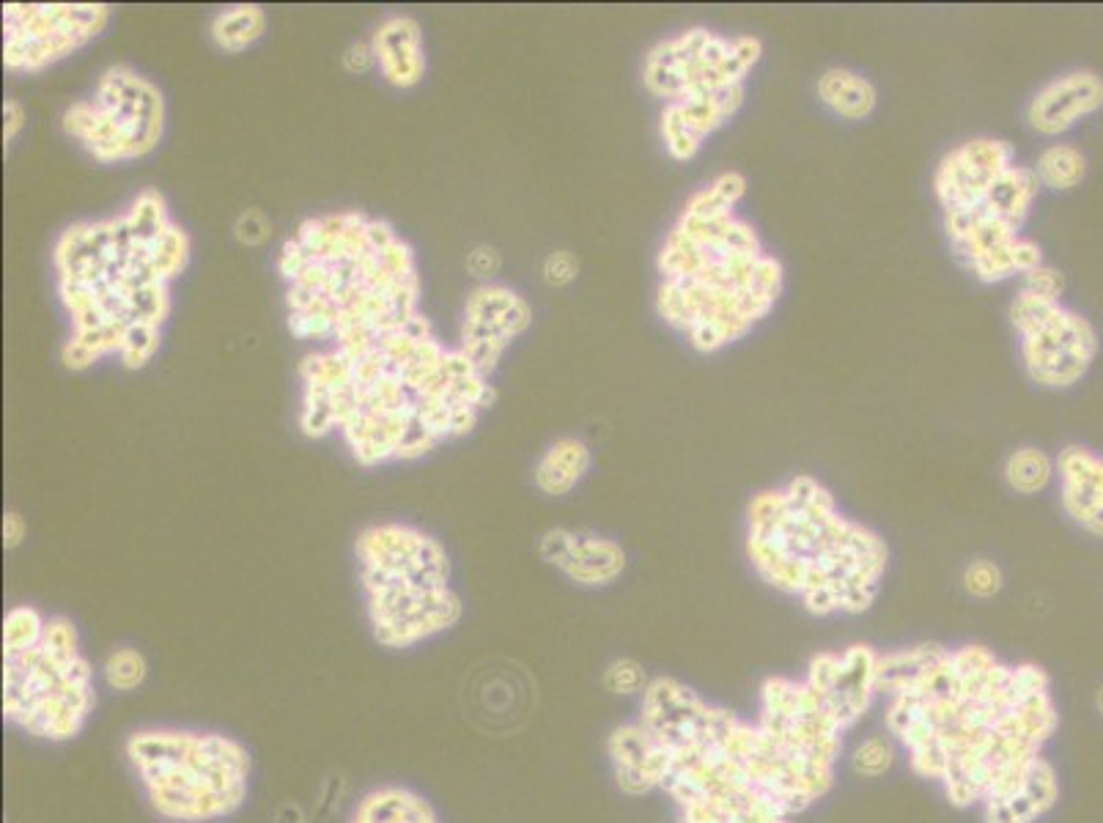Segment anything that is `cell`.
Masks as SVG:
<instances>
[{"label": "cell", "mask_w": 1103, "mask_h": 823, "mask_svg": "<svg viewBox=\"0 0 1103 823\" xmlns=\"http://www.w3.org/2000/svg\"><path fill=\"white\" fill-rule=\"evenodd\" d=\"M884 725L922 780L955 807H999L1021 793L1060 725L1049 675L983 645L879 653Z\"/></svg>", "instance_id": "6da1fadb"}, {"label": "cell", "mask_w": 1103, "mask_h": 823, "mask_svg": "<svg viewBox=\"0 0 1103 823\" xmlns=\"http://www.w3.org/2000/svg\"><path fill=\"white\" fill-rule=\"evenodd\" d=\"M656 267L659 316L703 354L741 341L772 313L785 286L780 258L763 250L755 225L711 184L686 201Z\"/></svg>", "instance_id": "7a4b0ae2"}, {"label": "cell", "mask_w": 1103, "mask_h": 823, "mask_svg": "<svg viewBox=\"0 0 1103 823\" xmlns=\"http://www.w3.org/2000/svg\"><path fill=\"white\" fill-rule=\"evenodd\" d=\"M747 555L766 585L796 596L818 618L870 610L889 563L884 538L840 514L835 494L807 472L785 489L755 494Z\"/></svg>", "instance_id": "3957f363"}, {"label": "cell", "mask_w": 1103, "mask_h": 823, "mask_svg": "<svg viewBox=\"0 0 1103 823\" xmlns=\"http://www.w3.org/2000/svg\"><path fill=\"white\" fill-rule=\"evenodd\" d=\"M637 722L659 747V791L673 802L678 823H791L766 791L755 722L673 678L645 686Z\"/></svg>", "instance_id": "277c9868"}, {"label": "cell", "mask_w": 1103, "mask_h": 823, "mask_svg": "<svg viewBox=\"0 0 1103 823\" xmlns=\"http://www.w3.org/2000/svg\"><path fill=\"white\" fill-rule=\"evenodd\" d=\"M368 629L382 648L407 651L461 620L445 546L412 524L382 522L354 541Z\"/></svg>", "instance_id": "5b68a950"}, {"label": "cell", "mask_w": 1103, "mask_h": 823, "mask_svg": "<svg viewBox=\"0 0 1103 823\" xmlns=\"http://www.w3.org/2000/svg\"><path fill=\"white\" fill-rule=\"evenodd\" d=\"M124 758L151 813L168 823L225 821L250 796L253 755L220 730L138 727L124 738Z\"/></svg>", "instance_id": "8992f818"}, {"label": "cell", "mask_w": 1103, "mask_h": 823, "mask_svg": "<svg viewBox=\"0 0 1103 823\" xmlns=\"http://www.w3.org/2000/svg\"><path fill=\"white\" fill-rule=\"evenodd\" d=\"M94 708V667L69 618H47L33 648L3 656V719L25 736L50 744L75 741Z\"/></svg>", "instance_id": "52a82bcc"}, {"label": "cell", "mask_w": 1103, "mask_h": 823, "mask_svg": "<svg viewBox=\"0 0 1103 823\" xmlns=\"http://www.w3.org/2000/svg\"><path fill=\"white\" fill-rule=\"evenodd\" d=\"M165 99L146 77L127 66L108 69L97 97L75 102L64 113V132L80 140L94 160H135L149 154L162 138Z\"/></svg>", "instance_id": "ba28073f"}, {"label": "cell", "mask_w": 1103, "mask_h": 823, "mask_svg": "<svg viewBox=\"0 0 1103 823\" xmlns=\"http://www.w3.org/2000/svg\"><path fill=\"white\" fill-rule=\"evenodd\" d=\"M763 42L758 36H719L708 28L662 39L645 55L643 83L648 94L670 102H697L725 88L747 86L758 66Z\"/></svg>", "instance_id": "9c48e42d"}, {"label": "cell", "mask_w": 1103, "mask_h": 823, "mask_svg": "<svg viewBox=\"0 0 1103 823\" xmlns=\"http://www.w3.org/2000/svg\"><path fill=\"white\" fill-rule=\"evenodd\" d=\"M108 17V6L11 3L3 9V64L14 72H39L91 42Z\"/></svg>", "instance_id": "30bf717a"}, {"label": "cell", "mask_w": 1103, "mask_h": 823, "mask_svg": "<svg viewBox=\"0 0 1103 823\" xmlns=\"http://www.w3.org/2000/svg\"><path fill=\"white\" fill-rule=\"evenodd\" d=\"M1098 354V332L1079 310L1060 305L1040 330L1021 338V360L1029 379L1049 390L1076 385Z\"/></svg>", "instance_id": "8fae6325"}, {"label": "cell", "mask_w": 1103, "mask_h": 823, "mask_svg": "<svg viewBox=\"0 0 1103 823\" xmlns=\"http://www.w3.org/2000/svg\"><path fill=\"white\" fill-rule=\"evenodd\" d=\"M533 313L516 291L486 283L472 291L464 310L461 327V352L470 357L475 371L489 376L500 363L508 343L530 327Z\"/></svg>", "instance_id": "7c38bea8"}, {"label": "cell", "mask_w": 1103, "mask_h": 823, "mask_svg": "<svg viewBox=\"0 0 1103 823\" xmlns=\"http://www.w3.org/2000/svg\"><path fill=\"white\" fill-rule=\"evenodd\" d=\"M1016 165L1007 140L975 138L944 154L933 173V193L944 214L969 212L983 204L994 182Z\"/></svg>", "instance_id": "4fadbf2b"}, {"label": "cell", "mask_w": 1103, "mask_h": 823, "mask_svg": "<svg viewBox=\"0 0 1103 823\" xmlns=\"http://www.w3.org/2000/svg\"><path fill=\"white\" fill-rule=\"evenodd\" d=\"M538 555L547 566L566 574L582 588H604L621 577L626 552L618 541L596 533H577L566 527H552L538 544Z\"/></svg>", "instance_id": "5bb4252c"}, {"label": "cell", "mask_w": 1103, "mask_h": 823, "mask_svg": "<svg viewBox=\"0 0 1103 823\" xmlns=\"http://www.w3.org/2000/svg\"><path fill=\"white\" fill-rule=\"evenodd\" d=\"M747 97V86L725 88L697 102H670L659 116V135L667 154L678 162L695 160L706 138L736 116Z\"/></svg>", "instance_id": "9a60e30c"}, {"label": "cell", "mask_w": 1103, "mask_h": 823, "mask_svg": "<svg viewBox=\"0 0 1103 823\" xmlns=\"http://www.w3.org/2000/svg\"><path fill=\"white\" fill-rule=\"evenodd\" d=\"M1103 107V77L1087 69L1051 80L1027 107L1029 127L1040 135H1062Z\"/></svg>", "instance_id": "2e32d148"}, {"label": "cell", "mask_w": 1103, "mask_h": 823, "mask_svg": "<svg viewBox=\"0 0 1103 823\" xmlns=\"http://www.w3.org/2000/svg\"><path fill=\"white\" fill-rule=\"evenodd\" d=\"M1057 475L1065 514L1087 533L1103 538V456L1071 445L1057 456Z\"/></svg>", "instance_id": "e0dca14e"}, {"label": "cell", "mask_w": 1103, "mask_h": 823, "mask_svg": "<svg viewBox=\"0 0 1103 823\" xmlns=\"http://www.w3.org/2000/svg\"><path fill=\"white\" fill-rule=\"evenodd\" d=\"M615 782L629 796H645L659 791L662 782V755L654 736L637 719L615 727L607 738Z\"/></svg>", "instance_id": "ac0fdd59"}, {"label": "cell", "mask_w": 1103, "mask_h": 823, "mask_svg": "<svg viewBox=\"0 0 1103 823\" xmlns=\"http://www.w3.org/2000/svg\"><path fill=\"white\" fill-rule=\"evenodd\" d=\"M379 72L390 86L412 88L426 75L423 33L412 17H390L371 36Z\"/></svg>", "instance_id": "d6986e66"}, {"label": "cell", "mask_w": 1103, "mask_h": 823, "mask_svg": "<svg viewBox=\"0 0 1103 823\" xmlns=\"http://www.w3.org/2000/svg\"><path fill=\"white\" fill-rule=\"evenodd\" d=\"M349 823H440V815L423 793L387 782L360 796Z\"/></svg>", "instance_id": "ffe728a7"}, {"label": "cell", "mask_w": 1103, "mask_h": 823, "mask_svg": "<svg viewBox=\"0 0 1103 823\" xmlns=\"http://www.w3.org/2000/svg\"><path fill=\"white\" fill-rule=\"evenodd\" d=\"M1040 179L1038 173L1027 168V165H1013L1010 171L1002 173L994 182V187L988 190V195L983 198V204L977 209H983L988 217H996L1002 220L1010 228L1021 231V225L1027 223L1029 212H1032V204L1040 193Z\"/></svg>", "instance_id": "44dd1931"}, {"label": "cell", "mask_w": 1103, "mask_h": 823, "mask_svg": "<svg viewBox=\"0 0 1103 823\" xmlns=\"http://www.w3.org/2000/svg\"><path fill=\"white\" fill-rule=\"evenodd\" d=\"M818 99L837 116L848 118V121H862L879 105V91L868 77L859 75L854 69L832 66L818 77Z\"/></svg>", "instance_id": "7402d4cb"}, {"label": "cell", "mask_w": 1103, "mask_h": 823, "mask_svg": "<svg viewBox=\"0 0 1103 823\" xmlns=\"http://www.w3.org/2000/svg\"><path fill=\"white\" fill-rule=\"evenodd\" d=\"M590 470V448L577 437L557 439L536 464V486L544 494L560 497L577 486Z\"/></svg>", "instance_id": "603a6c76"}, {"label": "cell", "mask_w": 1103, "mask_h": 823, "mask_svg": "<svg viewBox=\"0 0 1103 823\" xmlns=\"http://www.w3.org/2000/svg\"><path fill=\"white\" fill-rule=\"evenodd\" d=\"M1043 264V250L1035 239L1018 234L1013 242H1007L1005 247H999L996 253H991L983 261H977L972 267V275L983 283H1002V280L1013 278V275H1027L1029 269H1035Z\"/></svg>", "instance_id": "cb8c5ba5"}, {"label": "cell", "mask_w": 1103, "mask_h": 823, "mask_svg": "<svg viewBox=\"0 0 1103 823\" xmlns=\"http://www.w3.org/2000/svg\"><path fill=\"white\" fill-rule=\"evenodd\" d=\"M267 31V14L261 6H234L225 9L212 20V39L225 53H242L256 44Z\"/></svg>", "instance_id": "d4e9b609"}, {"label": "cell", "mask_w": 1103, "mask_h": 823, "mask_svg": "<svg viewBox=\"0 0 1103 823\" xmlns=\"http://www.w3.org/2000/svg\"><path fill=\"white\" fill-rule=\"evenodd\" d=\"M1057 475V461L1046 450L1018 448L1005 461V481L1018 494H1038L1049 489Z\"/></svg>", "instance_id": "484cf974"}, {"label": "cell", "mask_w": 1103, "mask_h": 823, "mask_svg": "<svg viewBox=\"0 0 1103 823\" xmlns=\"http://www.w3.org/2000/svg\"><path fill=\"white\" fill-rule=\"evenodd\" d=\"M1032 171L1038 173L1043 187H1051V190H1073L1087 176V157L1076 146H1071V143H1057V146H1049L1046 151H1040L1038 165Z\"/></svg>", "instance_id": "4316f807"}, {"label": "cell", "mask_w": 1103, "mask_h": 823, "mask_svg": "<svg viewBox=\"0 0 1103 823\" xmlns=\"http://www.w3.org/2000/svg\"><path fill=\"white\" fill-rule=\"evenodd\" d=\"M149 258L151 267L157 272V278L168 283L176 275H182V269L187 267V261H190V239H187L182 228H176L171 223L162 234H157L149 242Z\"/></svg>", "instance_id": "83f0119b"}, {"label": "cell", "mask_w": 1103, "mask_h": 823, "mask_svg": "<svg viewBox=\"0 0 1103 823\" xmlns=\"http://www.w3.org/2000/svg\"><path fill=\"white\" fill-rule=\"evenodd\" d=\"M47 618L31 604H17L3 618V656H14L42 640Z\"/></svg>", "instance_id": "f1b7e54d"}, {"label": "cell", "mask_w": 1103, "mask_h": 823, "mask_svg": "<svg viewBox=\"0 0 1103 823\" xmlns=\"http://www.w3.org/2000/svg\"><path fill=\"white\" fill-rule=\"evenodd\" d=\"M124 217H127V225H129V231H132V236H135L138 242H143V245H149L154 236L162 234V231L171 225L168 212H165V201H162V195L157 193V190H143V193L132 201V206H129Z\"/></svg>", "instance_id": "f546056e"}, {"label": "cell", "mask_w": 1103, "mask_h": 823, "mask_svg": "<svg viewBox=\"0 0 1103 823\" xmlns=\"http://www.w3.org/2000/svg\"><path fill=\"white\" fill-rule=\"evenodd\" d=\"M105 681L116 692H135L149 678V662L138 648H116L105 659Z\"/></svg>", "instance_id": "4dcf8cb0"}, {"label": "cell", "mask_w": 1103, "mask_h": 823, "mask_svg": "<svg viewBox=\"0 0 1103 823\" xmlns=\"http://www.w3.org/2000/svg\"><path fill=\"white\" fill-rule=\"evenodd\" d=\"M1060 305H1062L1060 300H1049V297H1040V294H1035V291L1021 289L1016 294L1013 305H1010V324H1013V330H1016L1021 338H1027V335H1032L1035 330H1040V327H1043V324L1057 313Z\"/></svg>", "instance_id": "1f68e13d"}, {"label": "cell", "mask_w": 1103, "mask_h": 823, "mask_svg": "<svg viewBox=\"0 0 1103 823\" xmlns=\"http://www.w3.org/2000/svg\"><path fill=\"white\" fill-rule=\"evenodd\" d=\"M157 346H160V324L135 321L127 327L124 346H121L118 357L127 368H143L151 360V354L157 352Z\"/></svg>", "instance_id": "d6a6232c"}, {"label": "cell", "mask_w": 1103, "mask_h": 823, "mask_svg": "<svg viewBox=\"0 0 1103 823\" xmlns=\"http://www.w3.org/2000/svg\"><path fill=\"white\" fill-rule=\"evenodd\" d=\"M898 758V749H895V741L892 738L876 736L862 741L854 755H851V763H854V771L862 774V777H881L892 769V763Z\"/></svg>", "instance_id": "836d02e7"}, {"label": "cell", "mask_w": 1103, "mask_h": 823, "mask_svg": "<svg viewBox=\"0 0 1103 823\" xmlns=\"http://www.w3.org/2000/svg\"><path fill=\"white\" fill-rule=\"evenodd\" d=\"M648 684L651 681L645 675L643 664L634 659H615L604 673V686L612 695H643Z\"/></svg>", "instance_id": "e575fe53"}, {"label": "cell", "mask_w": 1103, "mask_h": 823, "mask_svg": "<svg viewBox=\"0 0 1103 823\" xmlns=\"http://www.w3.org/2000/svg\"><path fill=\"white\" fill-rule=\"evenodd\" d=\"M1002 568L994 560H975L964 571V588L977 599H991L1002 590Z\"/></svg>", "instance_id": "d590c367"}, {"label": "cell", "mask_w": 1103, "mask_h": 823, "mask_svg": "<svg viewBox=\"0 0 1103 823\" xmlns=\"http://www.w3.org/2000/svg\"><path fill=\"white\" fill-rule=\"evenodd\" d=\"M1024 283L1021 289L1035 291L1040 297H1049V300H1060L1062 291H1065V278H1062L1060 269L1049 267V264H1040V267L1029 269L1027 275H1021Z\"/></svg>", "instance_id": "8d00e7d4"}, {"label": "cell", "mask_w": 1103, "mask_h": 823, "mask_svg": "<svg viewBox=\"0 0 1103 823\" xmlns=\"http://www.w3.org/2000/svg\"><path fill=\"white\" fill-rule=\"evenodd\" d=\"M579 261L568 250H557L544 261V278L549 286H568L571 280H577Z\"/></svg>", "instance_id": "74e56055"}, {"label": "cell", "mask_w": 1103, "mask_h": 823, "mask_svg": "<svg viewBox=\"0 0 1103 823\" xmlns=\"http://www.w3.org/2000/svg\"><path fill=\"white\" fill-rule=\"evenodd\" d=\"M289 330L297 338H335V321L313 313H294L289 310Z\"/></svg>", "instance_id": "f35d334b"}, {"label": "cell", "mask_w": 1103, "mask_h": 823, "mask_svg": "<svg viewBox=\"0 0 1103 823\" xmlns=\"http://www.w3.org/2000/svg\"><path fill=\"white\" fill-rule=\"evenodd\" d=\"M236 236H239L242 242H247V245H261V242L269 236L267 217L258 212V209H247V212L239 217V223H236Z\"/></svg>", "instance_id": "ab89813d"}, {"label": "cell", "mask_w": 1103, "mask_h": 823, "mask_svg": "<svg viewBox=\"0 0 1103 823\" xmlns=\"http://www.w3.org/2000/svg\"><path fill=\"white\" fill-rule=\"evenodd\" d=\"M305 264H308V253L302 250V245L291 236L289 242L286 245L280 247V256H278V272L283 275V278L294 280L297 275H300L302 269H305Z\"/></svg>", "instance_id": "60d3db41"}, {"label": "cell", "mask_w": 1103, "mask_h": 823, "mask_svg": "<svg viewBox=\"0 0 1103 823\" xmlns=\"http://www.w3.org/2000/svg\"><path fill=\"white\" fill-rule=\"evenodd\" d=\"M343 64H346V69H349L352 75H365V72L376 64V55L371 42H360V44H354V47H349L346 55H343Z\"/></svg>", "instance_id": "b9f144b4"}, {"label": "cell", "mask_w": 1103, "mask_h": 823, "mask_svg": "<svg viewBox=\"0 0 1103 823\" xmlns=\"http://www.w3.org/2000/svg\"><path fill=\"white\" fill-rule=\"evenodd\" d=\"M467 267L475 278H492L494 272L500 269V258L494 253L492 247H478L475 253H470L467 258Z\"/></svg>", "instance_id": "7bdbcfd3"}, {"label": "cell", "mask_w": 1103, "mask_h": 823, "mask_svg": "<svg viewBox=\"0 0 1103 823\" xmlns=\"http://www.w3.org/2000/svg\"><path fill=\"white\" fill-rule=\"evenodd\" d=\"M22 127H25V110H22L20 102L6 99L3 102V143H11L17 138Z\"/></svg>", "instance_id": "ee69618b"}, {"label": "cell", "mask_w": 1103, "mask_h": 823, "mask_svg": "<svg viewBox=\"0 0 1103 823\" xmlns=\"http://www.w3.org/2000/svg\"><path fill=\"white\" fill-rule=\"evenodd\" d=\"M25 533H28V527H25V519L20 514H14V511L3 514V546L6 549H17Z\"/></svg>", "instance_id": "f6af8a7d"}, {"label": "cell", "mask_w": 1103, "mask_h": 823, "mask_svg": "<svg viewBox=\"0 0 1103 823\" xmlns=\"http://www.w3.org/2000/svg\"><path fill=\"white\" fill-rule=\"evenodd\" d=\"M91 363H97V357L88 352L86 346H80V343L69 338V343L64 346V365H66V368H72V371H83V368H88Z\"/></svg>", "instance_id": "bcb514c9"}, {"label": "cell", "mask_w": 1103, "mask_h": 823, "mask_svg": "<svg viewBox=\"0 0 1103 823\" xmlns=\"http://www.w3.org/2000/svg\"><path fill=\"white\" fill-rule=\"evenodd\" d=\"M1095 706H1098V711L1103 714V686L1098 689V692H1095Z\"/></svg>", "instance_id": "7dc6e473"}]
</instances>
